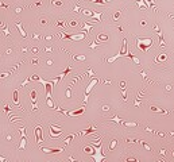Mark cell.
<instances>
[{
	"instance_id": "1",
	"label": "cell",
	"mask_w": 174,
	"mask_h": 162,
	"mask_svg": "<svg viewBox=\"0 0 174 162\" xmlns=\"http://www.w3.org/2000/svg\"><path fill=\"white\" fill-rule=\"evenodd\" d=\"M38 81L45 86V89H46V104L49 105V108L55 109L54 101H53V95H51V91H53V85H54V82H53V81L43 80V78H39Z\"/></svg>"
},
{
	"instance_id": "2",
	"label": "cell",
	"mask_w": 174,
	"mask_h": 162,
	"mask_svg": "<svg viewBox=\"0 0 174 162\" xmlns=\"http://www.w3.org/2000/svg\"><path fill=\"white\" fill-rule=\"evenodd\" d=\"M154 38H136V46L142 51H147L152 46Z\"/></svg>"
},
{
	"instance_id": "3",
	"label": "cell",
	"mask_w": 174,
	"mask_h": 162,
	"mask_svg": "<svg viewBox=\"0 0 174 162\" xmlns=\"http://www.w3.org/2000/svg\"><path fill=\"white\" fill-rule=\"evenodd\" d=\"M127 49H128L127 47V39L124 38V39H123V46L120 49V51L116 54V55H113V57H109L107 61H108V62H113V61H116V59L120 58V57H128V53H130V51H128Z\"/></svg>"
},
{
	"instance_id": "4",
	"label": "cell",
	"mask_w": 174,
	"mask_h": 162,
	"mask_svg": "<svg viewBox=\"0 0 174 162\" xmlns=\"http://www.w3.org/2000/svg\"><path fill=\"white\" fill-rule=\"evenodd\" d=\"M91 145L95 147V153H93V159L96 162H101L105 159V155L103 154V147H101V143H91Z\"/></svg>"
},
{
	"instance_id": "5",
	"label": "cell",
	"mask_w": 174,
	"mask_h": 162,
	"mask_svg": "<svg viewBox=\"0 0 174 162\" xmlns=\"http://www.w3.org/2000/svg\"><path fill=\"white\" fill-rule=\"evenodd\" d=\"M87 35V32L82 31L78 32V34H64V32H60V37L65 38V39H69V41H82Z\"/></svg>"
},
{
	"instance_id": "6",
	"label": "cell",
	"mask_w": 174,
	"mask_h": 162,
	"mask_svg": "<svg viewBox=\"0 0 174 162\" xmlns=\"http://www.w3.org/2000/svg\"><path fill=\"white\" fill-rule=\"evenodd\" d=\"M98 82H100V81H98V78H95V77H92V78H91V82L87 85V89H85V99H84V101H85V103L88 101V97H89L91 91H92L93 88L97 85Z\"/></svg>"
},
{
	"instance_id": "7",
	"label": "cell",
	"mask_w": 174,
	"mask_h": 162,
	"mask_svg": "<svg viewBox=\"0 0 174 162\" xmlns=\"http://www.w3.org/2000/svg\"><path fill=\"white\" fill-rule=\"evenodd\" d=\"M62 113H65V115H68V116H80V115H82V113L85 112V107H80L77 108V109H73V111H62V109H60Z\"/></svg>"
},
{
	"instance_id": "8",
	"label": "cell",
	"mask_w": 174,
	"mask_h": 162,
	"mask_svg": "<svg viewBox=\"0 0 174 162\" xmlns=\"http://www.w3.org/2000/svg\"><path fill=\"white\" fill-rule=\"evenodd\" d=\"M34 132H35V139H37V143H42V142H43V135H42V127H41L39 124L34 127Z\"/></svg>"
},
{
	"instance_id": "9",
	"label": "cell",
	"mask_w": 174,
	"mask_h": 162,
	"mask_svg": "<svg viewBox=\"0 0 174 162\" xmlns=\"http://www.w3.org/2000/svg\"><path fill=\"white\" fill-rule=\"evenodd\" d=\"M19 131H20V134H22V139H20V145H19V149L23 150L24 147H26V142H27V138H26V128L24 127H19Z\"/></svg>"
},
{
	"instance_id": "10",
	"label": "cell",
	"mask_w": 174,
	"mask_h": 162,
	"mask_svg": "<svg viewBox=\"0 0 174 162\" xmlns=\"http://www.w3.org/2000/svg\"><path fill=\"white\" fill-rule=\"evenodd\" d=\"M154 30H155V32L158 34V37H159V46H161V47H165V46H166V43H165L163 32L159 30V26H158V24H154Z\"/></svg>"
},
{
	"instance_id": "11",
	"label": "cell",
	"mask_w": 174,
	"mask_h": 162,
	"mask_svg": "<svg viewBox=\"0 0 174 162\" xmlns=\"http://www.w3.org/2000/svg\"><path fill=\"white\" fill-rule=\"evenodd\" d=\"M30 99L33 101V109H38V105L35 104L37 103V91L35 89H33V91L30 92Z\"/></svg>"
},
{
	"instance_id": "12",
	"label": "cell",
	"mask_w": 174,
	"mask_h": 162,
	"mask_svg": "<svg viewBox=\"0 0 174 162\" xmlns=\"http://www.w3.org/2000/svg\"><path fill=\"white\" fill-rule=\"evenodd\" d=\"M42 151H43V153H47V154H57V153L64 151V149H47V147H43Z\"/></svg>"
},
{
	"instance_id": "13",
	"label": "cell",
	"mask_w": 174,
	"mask_h": 162,
	"mask_svg": "<svg viewBox=\"0 0 174 162\" xmlns=\"http://www.w3.org/2000/svg\"><path fill=\"white\" fill-rule=\"evenodd\" d=\"M92 132H96V127H89V128L84 130L81 132H77V135H89V134H92Z\"/></svg>"
},
{
	"instance_id": "14",
	"label": "cell",
	"mask_w": 174,
	"mask_h": 162,
	"mask_svg": "<svg viewBox=\"0 0 174 162\" xmlns=\"http://www.w3.org/2000/svg\"><path fill=\"white\" fill-rule=\"evenodd\" d=\"M16 26H18V28H19V32H20V35H22L23 38L27 37V34H26V31H24V28H23V26H22V23H20V20H16Z\"/></svg>"
},
{
	"instance_id": "15",
	"label": "cell",
	"mask_w": 174,
	"mask_h": 162,
	"mask_svg": "<svg viewBox=\"0 0 174 162\" xmlns=\"http://www.w3.org/2000/svg\"><path fill=\"white\" fill-rule=\"evenodd\" d=\"M12 100H14V104L19 107V92H18L16 89L14 91V97H12ZM19 108H20V107H19ZM22 109H23V108H22Z\"/></svg>"
},
{
	"instance_id": "16",
	"label": "cell",
	"mask_w": 174,
	"mask_h": 162,
	"mask_svg": "<svg viewBox=\"0 0 174 162\" xmlns=\"http://www.w3.org/2000/svg\"><path fill=\"white\" fill-rule=\"evenodd\" d=\"M92 16H93V19H95V20L101 22V12H97V11H93L92 10Z\"/></svg>"
},
{
	"instance_id": "17",
	"label": "cell",
	"mask_w": 174,
	"mask_h": 162,
	"mask_svg": "<svg viewBox=\"0 0 174 162\" xmlns=\"http://www.w3.org/2000/svg\"><path fill=\"white\" fill-rule=\"evenodd\" d=\"M128 58H131L132 61H134V64L138 65V66H140V59L138 58V57H135V55H132V53H128Z\"/></svg>"
},
{
	"instance_id": "18",
	"label": "cell",
	"mask_w": 174,
	"mask_h": 162,
	"mask_svg": "<svg viewBox=\"0 0 174 162\" xmlns=\"http://www.w3.org/2000/svg\"><path fill=\"white\" fill-rule=\"evenodd\" d=\"M70 72H72V66H68V68H66V69L64 70V72H62L60 76H58V78H60V80H61V78H64V77H65V76H68L69 73H70Z\"/></svg>"
},
{
	"instance_id": "19",
	"label": "cell",
	"mask_w": 174,
	"mask_h": 162,
	"mask_svg": "<svg viewBox=\"0 0 174 162\" xmlns=\"http://www.w3.org/2000/svg\"><path fill=\"white\" fill-rule=\"evenodd\" d=\"M97 41H98V43L105 42V41H108V35H105V34H98Z\"/></svg>"
},
{
	"instance_id": "20",
	"label": "cell",
	"mask_w": 174,
	"mask_h": 162,
	"mask_svg": "<svg viewBox=\"0 0 174 162\" xmlns=\"http://www.w3.org/2000/svg\"><path fill=\"white\" fill-rule=\"evenodd\" d=\"M91 30H92V23H85L84 24V31L87 32V34H89Z\"/></svg>"
},
{
	"instance_id": "21",
	"label": "cell",
	"mask_w": 174,
	"mask_h": 162,
	"mask_svg": "<svg viewBox=\"0 0 174 162\" xmlns=\"http://www.w3.org/2000/svg\"><path fill=\"white\" fill-rule=\"evenodd\" d=\"M151 111L159 112V113H167V111H165V109H162V108H159V107H151Z\"/></svg>"
},
{
	"instance_id": "22",
	"label": "cell",
	"mask_w": 174,
	"mask_h": 162,
	"mask_svg": "<svg viewBox=\"0 0 174 162\" xmlns=\"http://www.w3.org/2000/svg\"><path fill=\"white\" fill-rule=\"evenodd\" d=\"M76 135H77V134H70V135H69V136H68V138L65 139V145H66V146L69 145V143H70L72 140L74 139V136H76Z\"/></svg>"
},
{
	"instance_id": "23",
	"label": "cell",
	"mask_w": 174,
	"mask_h": 162,
	"mask_svg": "<svg viewBox=\"0 0 174 162\" xmlns=\"http://www.w3.org/2000/svg\"><path fill=\"white\" fill-rule=\"evenodd\" d=\"M116 145H117V140L112 139V140H111V143L108 145V149H109V150H113L115 147H116Z\"/></svg>"
},
{
	"instance_id": "24",
	"label": "cell",
	"mask_w": 174,
	"mask_h": 162,
	"mask_svg": "<svg viewBox=\"0 0 174 162\" xmlns=\"http://www.w3.org/2000/svg\"><path fill=\"white\" fill-rule=\"evenodd\" d=\"M166 58H167V55H166V54H161V55L155 59V62H163V61H166Z\"/></svg>"
},
{
	"instance_id": "25",
	"label": "cell",
	"mask_w": 174,
	"mask_h": 162,
	"mask_svg": "<svg viewBox=\"0 0 174 162\" xmlns=\"http://www.w3.org/2000/svg\"><path fill=\"white\" fill-rule=\"evenodd\" d=\"M54 24H55V26H62V27L68 26V23H66L65 20H57V22H54Z\"/></svg>"
},
{
	"instance_id": "26",
	"label": "cell",
	"mask_w": 174,
	"mask_h": 162,
	"mask_svg": "<svg viewBox=\"0 0 174 162\" xmlns=\"http://www.w3.org/2000/svg\"><path fill=\"white\" fill-rule=\"evenodd\" d=\"M65 96H66V99H70L72 97V86H68V88H66Z\"/></svg>"
},
{
	"instance_id": "27",
	"label": "cell",
	"mask_w": 174,
	"mask_h": 162,
	"mask_svg": "<svg viewBox=\"0 0 174 162\" xmlns=\"http://www.w3.org/2000/svg\"><path fill=\"white\" fill-rule=\"evenodd\" d=\"M124 126L125 127H138V123L136 122H125Z\"/></svg>"
},
{
	"instance_id": "28",
	"label": "cell",
	"mask_w": 174,
	"mask_h": 162,
	"mask_svg": "<svg viewBox=\"0 0 174 162\" xmlns=\"http://www.w3.org/2000/svg\"><path fill=\"white\" fill-rule=\"evenodd\" d=\"M136 3H138V5H139L140 8H147L146 1H144V0H136Z\"/></svg>"
},
{
	"instance_id": "29",
	"label": "cell",
	"mask_w": 174,
	"mask_h": 162,
	"mask_svg": "<svg viewBox=\"0 0 174 162\" xmlns=\"http://www.w3.org/2000/svg\"><path fill=\"white\" fill-rule=\"evenodd\" d=\"M109 122H115V123L120 124V123H121V119H120L119 116H113L112 119H109Z\"/></svg>"
},
{
	"instance_id": "30",
	"label": "cell",
	"mask_w": 174,
	"mask_h": 162,
	"mask_svg": "<svg viewBox=\"0 0 174 162\" xmlns=\"http://www.w3.org/2000/svg\"><path fill=\"white\" fill-rule=\"evenodd\" d=\"M120 16H121V12H120V11H116V12L113 14V16H112V18H113V20H119Z\"/></svg>"
},
{
	"instance_id": "31",
	"label": "cell",
	"mask_w": 174,
	"mask_h": 162,
	"mask_svg": "<svg viewBox=\"0 0 174 162\" xmlns=\"http://www.w3.org/2000/svg\"><path fill=\"white\" fill-rule=\"evenodd\" d=\"M74 59H77V61H85L87 57L85 55H74Z\"/></svg>"
},
{
	"instance_id": "32",
	"label": "cell",
	"mask_w": 174,
	"mask_h": 162,
	"mask_svg": "<svg viewBox=\"0 0 174 162\" xmlns=\"http://www.w3.org/2000/svg\"><path fill=\"white\" fill-rule=\"evenodd\" d=\"M51 4L57 5V7H61V5H62V1H60V0H53V1H51Z\"/></svg>"
},
{
	"instance_id": "33",
	"label": "cell",
	"mask_w": 174,
	"mask_h": 162,
	"mask_svg": "<svg viewBox=\"0 0 174 162\" xmlns=\"http://www.w3.org/2000/svg\"><path fill=\"white\" fill-rule=\"evenodd\" d=\"M140 143L143 145V147H144V149H147L148 151H151V150H152V149H151V146H150V145H147V143H144V142H142V140H140Z\"/></svg>"
},
{
	"instance_id": "34",
	"label": "cell",
	"mask_w": 174,
	"mask_h": 162,
	"mask_svg": "<svg viewBox=\"0 0 174 162\" xmlns=\"http://www.w3.org/2000/svg\"><path fill=\"white\" fill-rule=\"evenodd\" d=\"M144 1H146L147 8H148V7H151V5H154V0H144Z\"/></svg>"
},
{
	"instance_id": "35",
	"label": "cell",
	"mask_w": 174,
	"mask_h": 162,
	"mask_svg": "<svg viewBox=\"0 0 174 162\" xmlns=\"http://www.w3.org/2000/svg\"><path fill=\"white\" fill-rule=\"evenodd\" d=\"M93 3H97V4H105L107 0H92Z\"/></svg>"
},
{
	"instance_id": "36",
	"label": "cell",
	"mask_w": 174,
	"mask_h": 162,
	"mask_svg": "<svg viewBox=\"0 0 174 162\" xmlns=\"http://www.w3.org/2000/svg\"><path fill=\"white\" fill-rule=\"evenodd\" d=\"M69 26H72V27H76V26H78V22H77V20H70V23H69Z\"/></svg>"
},
{
	"instance_id": "37",
	"label": "cell",
	"mask_w": 174,
	"mask_h": 162,
	"mask_svg": "<svg viewBox=\"0 0 174 162\" xmlns=\"http://www.w3.org/2000/svg\"><path fill=\"white\" fill-rule=\"evenodd\" d=\"M82 12H84V15H92V10H82Z\"/></svg>"
},
{
	"instance_id": "38",
	"label": "cell",
	"mask_w": 174,
	"mask_h": 162,
	"mask_svg": "<svg viewBox=\"0 0 174 162\" xmlns=\"http://www.w3.org/2000/svg\"><path fill=\"white\" fill-rule=\"evenodd\" d=\"M97 46H98V43H96V42H92L91 45H89V47H91V49H96Z\"/></svg>"
},
{
	"instance_id": "39",
	"label": "cell",
	"mask_w": 174,
	"mask_h": 162,
	"mask_svg": "<svg viewBox=\"0 0 174 162\" xmlns=\"http://www.w3.org/2000/svg\"><path fill=\"white\" fill-rule=\"evenodd\" d=\"M3 34H4V35H10V30H8V27H4V30H3Z\"/></svg>"
},
{
	"instance_id": "40",
	"label": "cell",
	"mask_w": 174,
	"mask_h": 162,
	"mask_svg": "<svg viewBox=\"0 0 174 162\" xmlns=\"http://www.w3.org/2000/svg\"><path fill=\"white\" fill-rule=\"evenodd\" d=\"M121 95H123V100H124V101H125V100H127V92H125L124 89L121 91Z\"/></svg>"
},
{
	"instance_id": "41",
	"label": "cell",
	"mask_w": 174,
	"mask_h": 162,
	"mask_svg": "<svg viewBox=\"0 0 174 162\" xmlns=\"http://www.w3.org/2000/svg\"><path fill=\"white\" fill-rule=\"evenodd\" d=\"M4 111H6V112H11L12 108L10 107V105H6V107H4Z\"/></svg>"
},
{
	"instance_id": "42",
	"label": "cell",
	"mask_w": 174,
	"mask_h": 162,
	"mask_svg": "<svg viewBox=\"0 0 174 162\" xmlns=\"http://www.w3.org/2000/svg\"><path fill=\"white\" fill-rule=\"evenodd\" d=\"M87 74H89V77H93V76H95V73H93L92 69H89V70L87 72Z\"/></svg>"
},
{
	"instance_id": "43",
	"label": "cell",
	"mask_w": 174,
	"mask_h": 162,
	"mask_svg": "<svg viewBox=\"0 0 174 162\" xmlns=\"http://www.w3.org/2000/svg\"><path fill=\"white\" fill-rule=\"evenodd\" d=\"M45 51H47V53H51V51H53V47L47 46V47H45Z\"/></svg>"
},
{
	"instance_id": "44",
	"label": "cell",
	"mask_w": 174,
	"mask_h": 162,
	"mask_svg": "<svg viewBox=\"0 0 174 162\" xmlns=\"http://www.w3.org/2000/svg\"><path fill=\"white\" fill-rule=\"evenodd\" d=\"M119 85H120V88H121V89H124V88H125V82H124V81H121Z\"/></svg>"
},
{
	"instance_id": "45",
	"label": "cell",
	"mask_w": 174,
	"mask_h": 162,
	"mask_svg": "<svg viewBox=\"0 0 174 162\" xmlns=\"http://www.w3.org/2000/svg\"><path fill=\"white\" fill-rule=\"evenodd\" d=\"M80 10H81L80 5H76V7H74V12H80Z\"/></svg>"
},
{
	"instance_id": "46",
	"label": "cell",
	"mask_w": 174,
	"mask_h": 162,
	"mask_svg": "<svg viewBox=\"0 0 174 162\" xmlns=\"http://www.w3.org/2000/svg\"><path fill=\"white\" fill-rule=\"evenodd\" d=\"M45 39H46V41H51V39H53V35H47V37H45Z\"/></svg>"
},
{
	"instance_id": "47",
	"label": "cell",
	"mask_w": 174,
	"mask_h": 162,
	"mask_svg": "<svg viewBox=\"0 0 174 162\" xmlns=\"http://www.w3.org/2000/svg\"><path fill=\"white\" fill-rule=\"evenodd\" d=\"M33 38H35V39H39V38H41V35H39V34H33Z\"/></svg>"
},
{
	"instance_id": "48",
	"label": "cell",
	"mask_w": 174,
	"mask_h": 162,
	"mask_svg": "<svg viewBox=\"0 0 174 162\" xmlns=\"http://www.w3.org/2000/svg\"><path fill=\"white\" fill-rule=\"evenodd\" d=\"M12 138H14L12 135H7V140H8V142H11V140H12Z\"/></svg>"
},
{
	"instance_id": "49",
	"label": "cell",
	"mask_w": 174,
	"mask_h": 162,
	"mask_svg": "<svg viewBox=\"0 0 174 162\" xmlns=\"http://www.w3.org/2000/svg\"><path fill=\"white\" fill-rule=\"evenodd\" d=\"M31 51H33L34 54H37V53H38V49H37V47H33V49H31Z\"/></svg>"
},
{
	"instance_id": "50",
	"label": "cell",
	"mask_w": 174,
	"mask_h": 162,
	"mask_svg": "<svg viewBox=\"0 0 174 162\" xmlns=\"http://www.w3.org/2000/svg\"><path fill=\"white\" fill-rule=\"evenodd\" d=\"M33 65H35V66L38 65V59H37V58H34V59H33Z\"/></svg>"
},
{
	"instance_id": "51",
	"label": "cell",
	"mask_w": 174,
	"mask_h": 162,
	"mask_svg": "<svg viewBox=\"0 0 174 162\" xmlns=\"http://www.w3.org/2000/svg\"><path fill=\"white\" fill-rule=\"evenodd\" d=\"M103 109H104V111H109V107H108V105H104Z\"/></svg>"
},
{
	"instance_id": "52",
	"label": "cell",
	"mask_w": 174,
	"mask_h": 162,
	"mask_svg": "<svg viewBox=\"0 0 174 162\" xmlns=\"http://www.w3.org/2000/svg\"><path fill=\"white\" fill-rule=\"evenodd\" d=\"M159 153H161V154H162V155H165V153H166V150H165V149H162V150L159 151Z\"/></svg>"
},
{
	"instance_id": "53",
	"label": "cell",
	"mask_w": 174,
	"mask_h": 162,
	"mask_svg": "<svg viewBox=\"0 0 174 162\" xmlns=\"http://www.w3.org/2000/svg\"><path fill=\"white\" fill-rule=\"evenodd\" d=\"M140 24H142L143 27H144V26H146V20H142V22H140Z\"/></svg>"
},
{
	"instance_id": "54",
	"label": "cell",
	"mask_w": 174,
	"mask_h": 162,
	"mask_svg": "<svg viewBox=\"0 0 174 162\" xmlns=\"http://www.w3.org/2000/svg\"><path fill=\"white\" fill-rule=\"evenodd\" d=\"M108 1H112V0H107V3H108Z\"/></svg>"
},
{
	"instance_id": "55",
	"label": "cell",
	"mask_w": 174,
	"mask_h": 162,
	"mask_svg": "<svg viewBox=\"0 0 174 162\" xmlns=\"http://www.w3.org/2000/svg\"><path fill=\"white\" fill-rule=\"evenodd\" d=\"M0 24H1V22H0Z\"/></svg>"
},
{
	"instance_id": "56",
	"label": "cell",
	"mask_w": 174,
	"mask_h": 162,
	"mask_svg": "<svg viewBox=\"0 0 174 162\" xmlns=\"http://www.w3.org/2000/svg\"><path fill=\"white\" fill-rule=\"evenodd\" d=\"M89 1H92V0H89Z\"/></svg>"
}]
</instances>
